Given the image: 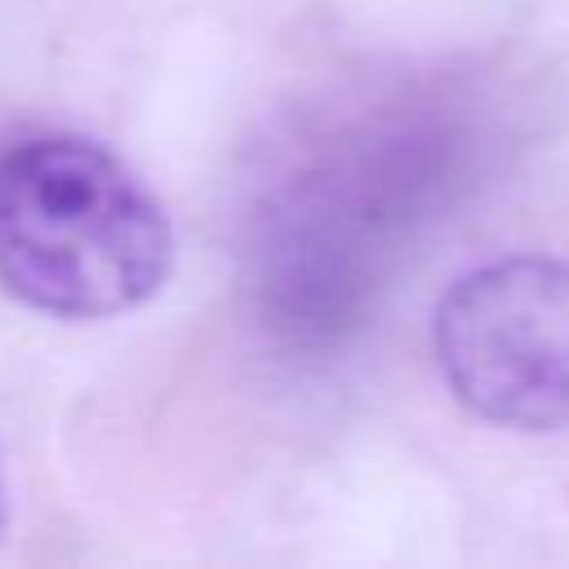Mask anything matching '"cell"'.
Wrapping results in <instances>:
<instances>
[{"label":"cell","mask_w":569,"mask_h":569,"mask_svg":"<svg viewBox=\"0 0 569 569\" xmlns=\"http://www.w3.org/2000/svg\"><path fill=\"white\" fill-rule=\"evenodd\" d=\"M173 231L102 142L27 129L0 142V289L53 320L142 307L169 276Z\"/></svg>","instance_id":"6da1fadb"},{"label":"cell","mask_w":569,"mask_h":569,"mask_svg":"<svg viewBox=\"0 0 569 569\" xmlns=\"http://www.w3.org/2000/svg\"><path fill=\"white\" fill-rule=\"evenodd\" d=\"M449 391L493 427H569V262L516 253L458 276L431 316Z\"/></svg>","instance_id":"7a4b0ae2"},{"label":"cell","mask_w":569,"mask_h":569,"mask_svg":"<svg viewBox=\"0 0 569 569\" xmlns=\"http://www.w3.org/2000/svg\"><path fill=\"white\" fill-rule=\"evenodd\" d=\"M9 525V480H4V453H0V533Z\"/></svg>","instance_id":"3957f363"}]
</instances>
